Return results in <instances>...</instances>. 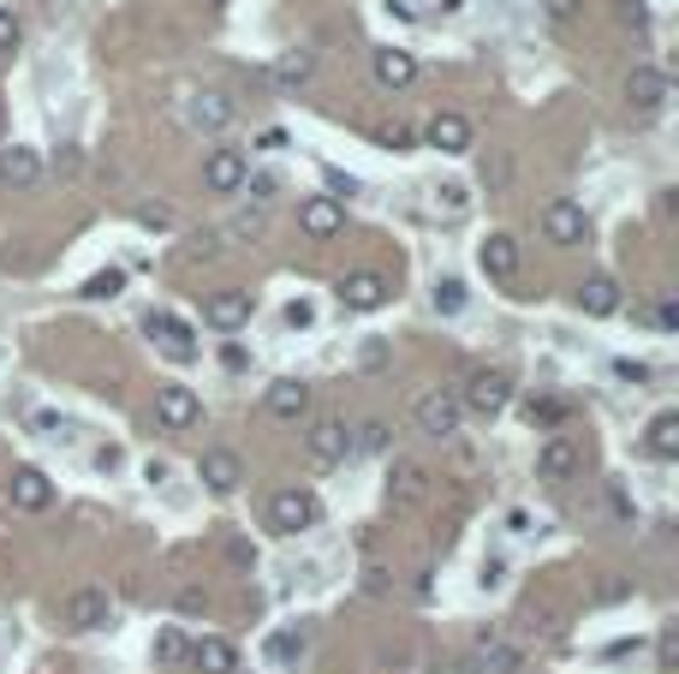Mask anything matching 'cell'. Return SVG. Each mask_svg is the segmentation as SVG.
I'll list each match as a JSON object with an SVG mask.
<instances>
[{
  "mask_svg": "<svg viewBox=\"0 0 679 674\" xmlns=\"http://www.w3.org/2000/svg\"><path fill=\"white\" fill-rule=\"evenodd\" d=\"M299 227L310 233V239H334V233L346 227V203L340 197H304L299 203Z\"/></svg>",
  "mask_w": 679,
  "mask_h": 674,
  "instance_id": "obj_20",
  "label": "cell"
},
{
  "mask_svg": "<svg viewBox=\"0 0 679 674\" xmlns=\"http://www.w3.org/2000/svg\"><path fill=\"white\" fill-rule=\"evenodd\" d=\"M138 222H143V227H168V210H161V203H143Z\"/></svg>",
  "mask_w": 679,
  "mask_h": 674,
  "instance_id": "obj_46",
  "label": "cell"
},
{
  "mask_svg": "<svg viewBox=\"0 0 679 674\" xmlns=\"http://www.w3.org/2000/svg\"><path fill=\"white\" fill-rule=\"evenodd\" d=\"M584 466V448L572 442V436H542L537 442V478H549V483H560V478H572Z\"/></svg>",
  "mask_w": 679,
  "mask_h": 674,
  "instance_id": "obj_17",
  "label": "cell"
},
{
  "mask_svg": "<svg viewBox=\"0 0 679 674\" xmlns=\"http://www.w3.org/2000/svg\"><path fill=\"white\" fill-rule=\"evenodd\" d=\"M500 574H507V561H500V555H495V561H483V585H500Z\"/></svg>",
  "mask_w": 679,
  "mask_h": 674,
  "instance_id": "obj_49",
  "label": "cell"
},
{
  "mask_svg": "<svg viewBox=\"0 0 679 674\" xmlns=\"http://www.w3.org/2000/svg\"><path fill=\"white\" fill-rule=\"evenodd\" d=\"M477 663L489 668V674H519V651H507L500 639H483L477 644Z\"/></svg>",
  "mask_w": 679,
  "mask_h": 674,
  "instance_id": "obj_30",
  "label": "cell"
},
{
  "mask_svg": "<svg viewBox=\"0 0 679 674\" xmlns=\"http://www.w3.org/2000/svg\"><path fill=\"white\" fill-rule=\"evenodd\" d=\"M644 453H649V460H661V466L679 460V413H656L644 424Z\"/></svg>",
  "mask_w": 679,
  "mask_h": 674,
  "instance_id": "obj_25",
  "label": "cell"
},
{
  "mask_svg": "<svg viewBox=\"0 0 679 674\" xmlns=\"http://www.w3.org/2000/svg\"><path fill=\"white\" fill-rule=\"evenodd\" d=\"M465 304H471V287L460 281V275H441V281H435V311L441 317H460Z\"/></svg>",
  "mask_w": 679,
  "mask_h": 674,
  "instance_id": "obj_27",
  "label": "cell"
},
{
  "mask_svg": "<svg viewBox=\"0 0 679 674\" xmlns=\"http://www.w3.org/2000/svg\"><path fill=\"white\" fill-rule=\"evenodd\" d=\"M619 19H626V24H632V31H644V24H649V12H644V0H619Z\"/></svg>",
  "mask_w": 679,
  "mask_h": 674,
  "instance_id": "obj_44",
  "label": "cell"
},
{
  "mask_svg": "<svg viewBox=\"0 0 679 674\" xmlns=\"http://www.w3.org/2000/svg\"><path fill=\"white\" fill-rule=\"evenodd\" d=\"M619 304H626V292H619L614 275H584L579 281V311L584 317H614Z\"/></svg>",
  "mask_w": 679,
  "mask_h": 674,
  "instance_id": "obj_22",
  "label": "cell"
},
{
  "mask_svg": "<svg viewBox=\"0 0 679 674\" xmlns=\"http://www.w3.org/2000/svg\"><path fill=\"white\" fill-rule=\"evenodd\" d=\"M245 185L257 192V203H269V197L280 192V180H274V173H245Z\"/></svg>",
  "mask_w": 679,
  "mask_h": 674,
  "instance_id": "obj_42",
  "label": "cell"
},
{
  "mask_svg": "<svg viewBox=\"0 0 679 674\" xmlns=\"http://www.w3.org/2000/svg\"><path fill=\"white\" fill-rule=\"evenodd\" d=\"M435 203H441V215H465L471 210V192H465V185H441Z\"/></svg>",
  "mask_w": 679,
  "mask_h": 674,
  "instance_id": "obj_36",
  "label": "cell"
},
{
  "mask_svg": "<svg viewBox=\"0 0 679 674\" xmlns=\"http://www.w3.org/2000/svg\"><path fill=\"white\" fill-rule=\"evenodd\" d=\"M381 143H388V150H400V143H411V131L406 126H388V131H381Z\"/></svg>",
  "mask_w": 679,
  "mask_h": 674,
  "instance_id": "obj_47",
  "label": "cell"
},
{
  "mask_svg": "<svg viewBox=\"0 0 679 674\" xmlns=\"http://www.w3.org/2000/svg\"><path fill=\"white\" fill-rule=\"evenodd\" d=\"M197 472H203V483H209L215 495H233V490L245 483V460H239L233 448H203V466H197Z\"/></svg>",
  "mask_w": 679,
  "mask_h": 674,
  "instance_id": "obj_19",
  "label": "cell"
},
{
  "mask_svg": "<svg viewBox=\"0 0 679 674\" xmlns=\"http://www.w3.org/2000/svg\"><path fill=\"white\" fill-rule=\"evenodd\" d=\"M7 495L19 514H48L54 507V483H48V472H36V466H19V472L7 478Z\"/></svg>",
  "mask_w": 679,
  "mask_h": 674,
  "instance_id": "obj_14",
  "label": "cell"
},
{
  "mask_svg": "<svg viewBox=\"0 0 679 674\" xmlns=\"http://www.w3.org/2000/svg\"><path fill=\"white\" fill-rule=\"evenodd\" d=\"M310 406H316V388L299 383V376H280V383H269V394H262V413L274 424H299V418H310Z\"/></svg>",
  "mask_w": 679,
  "mask_h": 674,
  "instance_id": "obj_9",
  "label": "cell"
},
{
  "mask_svg": "<svg viewBox=\"0 0 679 674\" xmlns=\"http://www.w3.org/2000/svg\"><path fill=\"white\" fill-rule=\"evenodd\" d=\"M537 227H542V239H549L554 252H572V245H584V239H590V215H584V203H572V197L542 203Z\"/></svg>",
  "mask_w": 679,
  "mask_h": 674,
  "instance_id": "obj_4",
  "label": "cell"
},
{
  "mask_svg": "<svg viewBox=\"0 0 679 674\" xmlns=\"http://www.w3.org/2000/svg\"><path fill=\"white\" fill-rule=\"evenodd\" d=\"M560 413H567L560 400H530V424H560Z\"/></svg>",
  "mask_w": 679,
  "mask_h": 674,
  "instance_id": "obj_43",
  "label": "cell"
},
{
  "mask_svg": "<svg viewBox=\"0 0 679 674\" xmlns=\"http://www.w3.org/2000/svg\"><path fill=\"white\" fill-rule=\"evenodd\" d=\"M19 42H24L19 12H12V7H0V61H12V54H19Z\"/></svg>",
  "mask_w": 679,
  "mask_h": 674,
  "instance_id": "obj_34",
  "label": "cell"
},
{
  "mask_svg": "<svg viewBox=\"0 0 679 674\" xmlns=\"http://www.w3.org/2000/svg\"><path fill=\"white\" fill-rule=\"evenodd\" d=\"M614 376H619V383H649V364H638V359H614Z\"/></svg>",
  "mask_w": 679,
  "mask_h": 674,
  "instance_id": "obj_41",
  "label": "cell"
},
{
  "mask_svg": "<svg viewBox=\"0 0 679 674\" xmlns=\"http://www.w3.org/2000/svg\"><path fill=\"white\" fill-rule=\"evenodd\" d=\"M185 663L197 674H239V651L227 639H197V644H185Z\"/></svg>",
  "mask_w": 679,
  "mask_h": 674,
  "instance_id": "obj_24",
  "label": "cell"
},
{
  "mask_svg": "<svg viewBox=\"0 0 679 674\" xmlns=\"http://www.w3.org/2000/svg\"><path fill=\"white\" fill-rule=\"evenodd\" d=\"M441 12H448V19H453V12H465V0H441Z\"/></svg>",
  "mask_w": 679,
  "mask_h": 674,
  "instance_id": "obj_50",
  "label": "cell"
},
{
  "mask_svg": "<svg viewBox=\"0 0 679 674\" xmlns=\"http://www.w3.org/2000/svg\"><path fill=\"white\" fill-rule=\"evenodd\" d=\"M388 436H394L388 424H381V418H370L358 436H352V453H381V448H388Z\"/></svg>",
  "mask_w": 679,
  "mask_h": 674,
  "instance_id": "obj_35",
  "label": "cell"
},
{
  "mask_svg": "<svg viewBox=\"0 0 679 674\" xmlns=\"http://www.w3.org/2000/svg\"><path fill=\"white\" fill-rule=\"evenodd\" d=\"M155 663L161 668H168V663H185V633H180V627H161V633H155Z\"/></svg>",
  "mask_w": 679,
  "mask_h": 674,
  "instance_id": "obj_33",
  "label": "cell"
},
{
  "mask_svg": "<svg viewBox=\"0 0 679 674\" xmlns=\"http://www.w3.org/2000/svg\"><path fill=\"white\" fill-rule=\"evenodd\" d=\"M108 614H114V603H108L101 585H78V591L61 597V627L66 633H96V627H108Z\"/></svg>",
  "mask_w": 679,
  "mask_h": 674,
  "instance_id": "obj_6",
  "label": "cell"
},
{
  "mask_svg": "<svg viewBox=\"0 0 679 674\" xmlns=\"http://www.w3.org/2000/svg\"><path fill=\"white\" fill-rule=\"evenodd\" d=\"M370 78L381 84V90H406V84L418 78V54H411V49H394V42H388V49L370 54Z\"/></svg>",
  "mask_w": 679,
  "mask_h": 674,
  "instance_id": "obj_18",
  "label": "cell"
},
{
  "mask_svg": "<svg viewBox=\"0 0 679 674\" xmlns=\"http://www.w3.org/2000/svg\"><path fill=\"white\" fill-rule=\"evenodd\" d=\"M304 651H310V633H304V627H299V633L287 627V633H274V639H269V656H274V663H299Z\"/></svg>",
  "mask_w": 679,
  "mask_h": 674,
  "instance_id": "obj_31",
  "label": "cell"
},
{
  "mask_svg": "<svg viewBox=\"0 0 679 674\" xmlns=\"http://www.w3.org/2000/svg\"><path fill=\"white\" fill-rule=\"evenodd\" d=\"M173 603H180V614H209L215 603H209V591H197V585H185L180 597H173Z\"/></svg>",
  "mask_w": 679,
  "mask_h": 674,
  "instance_id": "obj_39",
  "label": "cell"
},
{
  "mask_svg": "<svg viewBox=\"0 0 679 674\" xmlns=\"http://www.w3.org/2000/svg\"><path fill=\"white\" fill-rule=\"evenodd\" d=\"M507 400H513V376L500 371V364H477V371L465 376V388H460V406L471 418H500Z\"/></svg>",
  "mask_w": 679,
  "mask_h": 674,
  "instance_id": "obj_1",
  "label": "cell"
},
{
  "mask_svg": "<svg viewBox=\"0 0 679 674\" xmlns=\"http://www.w3.org/2000/svg\"><path fill=\"white\" fill-rule=\"evenodd\" d=\"M269 532H280V537H299V532H310V525L322 520V502L304 490V483H287V490H274L269 495Z\"/></svg>",
  "mask_w": 679,
  "mask_h": 674,
  "instance_id": "obj_2",
  "label": "cell"
},
{
  "mask_svg": "<svg viewBox=\"0 0 679 674\" xmlns=\"http://www.w3.org/2000/svg\"><path fill=\"white\" fill-rule=\"evenodd\" d=\"M42 185V156L24 150V143H7L0 150V192H36Z\"/></svg>",
  "mask_w": 679,
  "mask_h": 674,
  "instance_id": "obj_15",
  "label": "cell"
},
{
  "mask_svg": "<svg viewBox=\"0 0 679 674\" xmlns=\"http://www.w3.org/2000/svg\"><path fill=\"white\" fill-rule=\"evenodd\" d=\"M262 227H269V203H257V210H239L233 215V239H262Z\"/></svg>",
  "mask_w": 679,
  "mask_h": 674,
  "instance_id": "obj_32",
  "label": "cell"
},
{
  "mask_svg": "<svg viewBox=\"0 0 679 674\" xmlns=\"http://www.w3.org/2000/svg\"><path fill=\"white\" fill-rule=\"evenodd\" d=\"M155 424H161V430H173V436L197 430V424H203V400H197V388H185V383H161V388H155Z\"/></svg>",
  "mask_w": 679,
  "mask_h": 674,
  "instance_id": "obj_7",
  "label": "cell"
},
{
  "mask_svg": "<svg viewBox=\"0 0 679 674\" xmlns=\"http://www.w3.org/2000/svg\"><path fill=\"white\" fill-rule=\"evenodd\" d=\"M233 126V101L220 90H203L185 101V131H197V138H220V131Z\"/></svg>",
  "mask_w": 679,
  "mask_h": 674,
  "instance_id": "obj_12",
  "label": "cell"
},
{
  "mask_svg": "<svg viewBox=\"0 0 679 674\" xmlns=\"http://www.w3.org/2000/svg\"><path fill=\"white\" fill-rule=\"evenodd\" d=\"M477 263L489 281H513V275H519V245H513V233H489V239L477 245Z\"/></svg>",
  "mask_w": 679,
  "mask_h": 674,
  "instance_id": "obj_23",
  "label": "cell"
},
{
  "mask_svg": "<svg viewBox=\"0 0 679 674\" xmlns=\"http://www.w3.org/2000/svg\"><path fill=\"white\" fill-rule=\"evenodd\" d=\"M668 72H661V66H649V61H638V66H632L626 72V101H632V108H638V114H661V108H668Z\"/></svg>",
  "mask_w": 679,
  "mask_h": 674,
  "instance_id": "obj_11",
  "label": "cell"
},
{
  "mask_svg": "<svg viewBox=\"0 0 679 674\" xmlns=\"http://www.w3.org/2000/svg\"><path fill=\"white\" fill-rule=\"evenodd\" d=\"M423 143L441 156H465L471 150V120L465 114H430V126H423Z\"/></svg>",
  "mask_w": 679,
  "mask_h": 674,
  "instance_id": "obj_21",
  "label": "cell"
},
{
  "mask_svg": "<svg viewBox=\"0 0 679 674\" xmlns=\"http://www.w3.org/2000/svg\"><path fill=\"white\" fill-rule=\"evenodd\" d=\"M364 364H370V371H376V364H388V346L370 341V346H364Z\"/></svg>",
  "mask_w": 679,
  "mask_h": 674,
  "instance_id": "obj_48",
  "label": "cell"
},
{
  "mask_svg": "<svg viewBox=\"0 0 679 674\" xmlns=\"http://www.w3.org/2000/svg\"><path fill=\"white\" fill-rule=\"evenodd\" d=\"M203 7H209V12H220V7H227V0H203Z\"/></svg>",
  "mask_w": 679,
  "mask_h": 674,
  "instance_id": "obj_51",
  "label": "cell"
},
{
  "mask_svg": "<svg viewBox=\"0 0 679 674\" xmlns=\"http://www.w3.org/2000/svg\"><path fill=\"white\" fill-rule=\"evenodd\" d=\"M304 453H310V466H346L352 460V430L340 418H316L310 436H304Z\"/></svg>",
  "mask_w": 679,
  "mask_h": 674,
  "instance_id": "obj_10",
  "label": "cell"
},
{
  "mask_svg": "<svg viewBox=\"0 0 679 674\" xmlns=\"http://www.w3.org/2000/svg\"><path fill=\"white\" fill-rule=\"evenodd\" d=\"M673 656H679V639H673V627H661V639H656V668L673 674Z\"/></svg>",
  "mask_w": 679,
  "mask_h": 674,
  "instance_id": "obj_40",
  "label": "cell"
},
{
  "mask_svg": "<svg viewBox=\"0 0 679 674\" xmlns=\"http://www.w3.org/2000/svg\"><path fill=\"white\" fill-rule=\"evenodd\" d=\"M280 322H287V329H310V322H316V304H310V299H292L287 311H280Z\"/></svg>",
  "mask_w": 679,
  "mask_h": 674,
  "instance_id": "obj_38",
  "label": "cell"
},
{
  "mask_svg": "<svg viewBox=\"0 0 679 674\" xmlns=\"http://www.w3.org/2000/svg\"><path fill=\"white\" fill-rule=\"evenodd\" d=\"M78 292H84L90 304H101V299H120V292H126V269H96V275H90V281H84Z\"/></svg>",
  "mask_w": 679,
  "mask_h": 674,
  "instance_id": "obj_29",
  "label": "cell"
},
{
  "mask_svg": "<svg viewBox=\"0 0 679 674\" xmlns=\"http://www.w3.org/2000/svg\"><path fill=\"white\" fill-rule=\"evenodd\" d=\"M340 304H346V311H381V304H388V281H381L376 269H352V275H340Z\"/></svg>",
  "mask_w": 679,
  "mask_h": 674,
  "instance_id": "obj_13",
  "label": "cell"
},
{
  "mask_svg": "<svg viewBox=\"0 0 679 674\" xmlns=\"http://www.w3.org/2000/svg\"><path fill=\"white\" fill-rule=\"evenodd\" d=\"M245 173H250L245 150H233V143L203 150V192H209V197H239L245 192Z\"/></svg>",
  "mask_w": 679,
  "mask_h": 674,
  "instance_id": "obj_5",
  "label": "cell"
},
{
  "mask_svg": "<svg viewBox=\"0 0 679 674\" xmlns=\"http://www.w3.org/2000/svg\"><path fill=\"white\" fill-rule=\"evenodd\" d=\"M388 483H394V495H400V502H418V495H423V483H430V472H423L418 460H400Z\"/></svg>",
  "mask_w": 679,
  "mask_h": 674,
  "instance_id": "obj_28",
  "label": "cell"
},
{
  "mask_svg": "<svg viewBox=\"0 0 679 674\" xmlns=\"http://www.w3.org/2000/svg\"><path fill=\"white\" fill-rule=\"evenodd\" d=\"M54 173H61V180H78V173H84V150H78V143H66V150L54 156Z\"/></svg>",
  "mask_w": 679,
  "mask_h": 674,
  "instance_id": "obj_37",
  "label": "cell"
},
{
  "mask_svg": "<svg viewBox=\"0 0 679 674\" xmlns=\"http://www.w3.org/2000/svg\"><path fill=\"white\" fill-rule=\"evenodd\" d=\"M250 311H257V299H250L245 287H215L209 299H203V322H209L215 334H239Z\"/></svg>",
  "mask_w": 679,
  "mask_h": 674,
  "instance_id": "obj_8",
  "label": "cell"
},
{
  "mask_svg": "<svg viewBox=\"0 0 679 674\" xmlns=\"http://www.w3.org/2000/svg\"><path fill=\"white\" fill-rule=\"evenodd\" d=\"M507 161H500V156H489V161H483V185H507Z\"/></svg>",
  "mask_w": 679,
  "mask_h": 674,
  "instance_id": "obj_45",
  "label": "cell"
},
{
  "mask_svg": "<svg viewBox=\"0 0 679 674\" xmlns=\"http://www.w3.org/2000/svg\"><path fill=\"white\" fill-rule=\"evenodd\" d=\"M310 78H316V54L292 49V54H280V61H274V84H280V90H304Z\"/></svg>",
  "mask_w": 679,
  "mask_h": 674,
  "instance_id": "obj_26",
  "label": "cell"
},
{
  "mask_svg": "<svg viewBox=\"0 0 679 674\" xmlns=\"http://www.w3.org/2000/svg\"><path fill=\"white\" fill-rule=\"evenodd\" d=\"M411 418H418V430H423V436H435V442L460 436V424H465L460 388H423V394H418V406H411Z\"/></svg>",
  "mask_w": 679,
  "mask_h": 674,
  "instance_id": "obj_3",
  "label": "cell"
},
{
  "mask_svg": "<svg viewBox=\"0 0 679 674\" xmlns=\"http://www.w3.org/2000/svg\"><path fill=\"white\" fill-rule=\"evenodd\" d=\"M143 329H150V341H155V346H161V353H168L173 364H191V359H197V341H191V329H185L180 317L150 311V317H143Z\"/></svg>",
  "mask_w": 679,
  "mask_h": 674,
  "instance_id": "obj_16",
  "label": "cell"
}]
</instances>
